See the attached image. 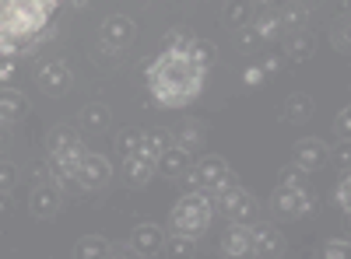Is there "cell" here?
<instances>
[{
	"label": "cell",
	"instance_id": "cell-17",
	"mask_svg": "<svg viewBox=\"0 0 351 259\" xmlns=\"http://www.w3.org/2000/svg\"><path fill=\"white\" fill-rule=\"evenodd\" d=\"M285 53H288V60H313V53H316V36L309 32V28H295L288 39H285Z\"/></svg>",
	"mask_w": 351,
	"mask_h": 259
},
{
	"label": "cell",
	"instance_id": "cell-25",
	"mask_svg": "<svg viewBox=\"0 0 351 259\" xmlns=\"http://www.w3.org/2000/svg\"><path fill=\"white\" fill-rule=\"evenodd\" d=\"M253 25H256V32H260L263 42H267V39H278V36H281V28H285V25H281V14L271 11V8L263 11L260 18H253Z\"/></svg>",
	"mask_w": 351,
	"mask_h": 259
},
{
	"label": "cell",
	"instance_id": "cell-37",
	"mask_svg": "<svg viewBox=\"0 0 351 259\" xmlns=\"http://www.w3.org/2000/svg\"><path fill=\"white\" fill-rule=\"evenodd\" d=\"M334 46L341 53H348V18H337V25H334Z\"/></svg>",
	"mask_w": 351,
	"mask_h": 259
},
{
	"label": "cell",
	"instance_id": "cell-12",
	"mask_svg": "<svg viewBox=\"0 0 351 259\" xmlns=\"http://www.w3.org/2000/svg\"><path fill=\"white\" fill-rule=\"evenodd\" d=\"M285 235L274 224H250V256H281Z\"/></svg>",
	"mask_w": 351,
	"mask_h": 259
},
{
	"label": "cell",
	"instance_id": "cell-10",
	"mask_svg": "<svg viewBox=\"0 0 351 259\" xmlns=\"http://www.w3.org/2000/svg\"><path fill=\"white\" fill-rule=\"evenodd\" d=\"M291 161L302 165L306 172H316V168H324L330 161V148H327V140H319V137H302L291 144Z\"/></svg>",
	"mask_w": 351,
	"mask_h": 259
},
{
	"label": "cell",
	"instance_id": "cell-35",
	"mask_svg": "<svg viewBox=\"0 0 351 259\" xmlns=\"http://www.w3.org/2000/svg\"><path fill=\"white\" fill-rule=\"evenodd\" d=\"M319 256H324V259H344V256H348V238H330V242H324Z\"/></svg>",
	"mask_w": 351,
	"mask_h": 259
},
{
	"label": "cell",
	"instance_id": "cell-28",
	"mask_svg": "<svg viewBox=\"0 0 351 259\" xmlns=\"http://www.w3.org/2000/svg\"><path fill=\"white\" fill-rule=\"evenodd\" d=\"M141 140H144V133L127 126V130L116 133V151H120V154H134V151H141Z\"/></svg>",
	"mask_w": 351,
	"mask_h": 259
},
{
	"label": "cell",
	"instance_id": "cell-6",
	"mask_svg": "<svg viewBox=\"0 0 351 259\" xmlns=\"http://www.w3.org/2000/svg\"><path fill=\"white\" fill-rule=\"evenodd\" d=\"M232 176V168H228V161L221 158V154H204L197 165H190V172H186V179L197 186V189H215V186H221L225 179Z\"/></svg>",
	"mask_w": 351,
	"mask_h": 259
},
{
	"label": "cell",
	"instance_id": "cell-24",
	"mask_svg": "<svg viewBox=\"0 0 351 259\" xmlns=\"http://www.w3.org/2000/svg\"><path fill=\"white\" fill-rule=\"evenodd\" d=\"M306 182H309V172H306L302 165H295V161H288V165L278 172V186H288V189H306Z\"/></svg>",
	"mask_w": 351,
	"mask_h": 259
},
{
	"label": "cell",
	"instance_id": "cell-16",
	"mask_svg": "<svg viewBox=\"0 0 351 259\" xmlns=\"http://www.w3.org/2000/svg\"><path fill=\"white\" fill-rule=\"evenodd\" d=\"M176 148H183V151H197L204 137H208V126H204V120H183V123H176V130L169 133Z\"/></svg>",
	"mask_w": 351,
	"mask_h": 259
},
{
	"label": "cell",
	"instance_id": "cell-38",
	"mask_svg": "<svg viewBox=\"0 0 351 259\" xmlns=\"http://www.w3.org/2000/svg\"><path fill=\"white\" fill-rule=\"evenodd\" d=\"M14 70H18V64L11 60V56H0V84H8L14 77Z\"/></svg>",
	"mask_w": 351,
	"mask_h": 259
},
{
	"label": "cell",
	"instance_id": "cell-19",
	"mask_svg": "<svg viewBox=\"0 0 351 259\" xmlns=\"http://www.w3.org/2000/svg\"><path fill=\"white\" fill-rule=\"evenodd\" d=\"M285 123H309L313 120V112H316V105H313V95H306V92H291L288 98H285Z\"/></svg>",
	"mask_w": 351,
	"mask_h": 259
},
{
	"label": "cell",
	"instance_id": "cell-43",
	"mask_svg": "<svg viewBox=\"0 0 351 259\" xmlns=\"http://www.w3.org/2000/svg\"><path fill=\"white\" fill-rule=\"evenodd\" d=\"M8 148V123H0V151Z\"/></svg>",
	"mask_w": 351,
	"mask_h": 259
},
{
	"label": "cell",
	"instance_id": "cell-14",
	"mask_svg": "<svg viewBox=\"0 0 351 259\" xmlns=\"http://www.w3.org/2000/svg\"><path fill=\"white\" fill-rule=\"evenodd\" d=\"M155 172H162V179H172V182L186 179V172H190V151L169 144V148L155 158Z\"/></svg>",
	"mask_w": 351,
	"mask_h": 259
},
{
	"label": "cell",
	"instance_id": "cell-4",
	"mask_svg": "<svg viewBox=\"0 0 351 259\" xmlns=\"http://www.w3.org/2000/svg\"><path fill=\"white\" fill-rule=\"evenodd\" d=\"M211 204H215V210L221 214V217H228V221H253V214H256V200L236 182V176H228L221 186H215L211 189Z\"/></svg>",
	"mask_w": 351,
	"mask_h": 259
},
{
	"label": "cell",
	"instance_id": "cell-42",
	"mask_svg": "<svg viewBox=\"0 0 351 259\" xmlns=\"http://www.w3.org/2000/svg\"><path fill=\"white\" fill-rule=\"evenodd\" d=\"M11 210V193H0V217Z\"/></svg>",
	"mask_w": 351,
	"mask_h": 259
},
{
	"label": "cell",
	"instance_id": "cell-23",
	"mask_svg": "<svg viewBox=\"0 0 351 259\" xmlns=\"http://www.w3.org/2000/svg\"><path fill=\"white\" fill-rule=\"evenodd\" d=\"M225 21H228V28H243L246 21H253V4L250 0H228L225 4Z\"/></svg>",
	"mask_w": 351,
	"mask_h": 259
},
{
	"label": "cell",
	"instance_id": "cell-5",
	"mask_svg": "<svg viewBox=\"0 0 351 259\" xmlns=\"http://www.w3.org/2000/svg\"><path fill=\"white\" fill-rule=\"evenodd\" d=\"M271 210L281 217V221H299L313 210V196L309 189H288V186H278L271 193Z\"/></svg>",
	"mask_w": 351,
	"mask_h": 259
},
{
	"label": "cell",
	"instance_id": "cell-13",
	"mask_svg": "<svg viewBox=\"0 0 351 259\" xmlns=\"http://www.w3.org/2000/svg\"><path fill=\"white\" fill-rule=\"evenodd\" d=\"M99 32H102V42H106V46L123 49V46H130V42H134L137 25H134V18H127V14H109V18L102 21Z\"/></svg>",
	"mask_w": 351,
	"mask_h": 259
},
{
	"label": "cell",
	"instance_id": "cell-21",
	"mask_svg": "<svg viewBox=\"0 0 351 259\" xmlns=\"http://www.w3.org/2000/svg\"><path fill=\"white\" fill-rule=\"evenodd\" d=\"M81 123H84V130H106L109 123H112V112H109V105L106 102H88L84 109H81Z\"/></svg>",
	"mask_w": 351,
	"mask_h": 259
},
{
	"label": "cell",
	"instance_id": "cell-8",
	"mask_svg": "<svg viewBox=\"0 0 351 259\" xmlns=\"http://www.w3.org/2000/svg\"><path fill=\"white\" fill-rule=\"evenodd\" d=\"M112 179V165L102 158V154H92L84 151L81 154V165H77V182L84 193H95V189H106Z\"/></svg>",
	"mask_w": 351,
	"mask_h": 259
},
{
	"label": "cell",
	"instance_id": "cell-7",
	"mask_svg": "<svg viewBox=\"0 0 351 259\" xmlns=\"http://www.w3.org/2000/svg\"><path fill=\"white\" fill-rule=\"evenodd\" d=\"M36 84H39V92L49 95V98H60L71 92V84H74V74L64 60H46L39 70H36Z\"/></svg>",
	"mask_w": 351,
	"mask_h": 259
},
{
	"label": "cell",
	"instance_id": "cell-9",
	"mask_svg": "<svg viewBox=\"0 0 351 259\" xmlns=\"http://www.w3.org/2000/svg\"><path fill=\"white\" fill-rule=\"evenodd\" d=\"M127 249H130V256L155 259L165 249V232H162L158 224H137L134 232H130V238H127Z\"/></svg>",
	"mask_w": 351,
	"mask_h": 259
},
{
	"label": "cell",
	"instance_id": "cell-27",
	"mask_svg": "<svg viewBox=\"0 0 351 259\" xmlns=\"http://www.w3.org/2000/svg\"><path fill=\"white\" fill-rule=\"evenodd\" d=\"M169 144H172L169 130H148V133H144V140H141V151L148 154V158H158Z\"/></svg>",
	"mask_w": 351,
	"mask_h": 259
},
{
	"label": "cell",
	"instance_id": "cell-2",
	"mask_svg": "<svg viewBox=\"0 0 351 259\" xmlns=\"http://www.w3.org/2000/svg\"><path fill=\"white\" fill-rule=\"evenodd\" d=\"M60 4L64 0H0V56L32 49Z\"/></svg>",
	"mask_w": 351,
	"mask_h": 259
},
{
	"label": "cell",
	"instance_id": "cell-18",
	"mask_svg": "<svg viewBox=\"0 0 351 259\" xmlns=\"http://www.w3.org/2000/svg\"><path fill=\"white\" fill-rule=\"evenodd\" d=\"M221 252L225 256H250V224L232 221L228 232L221 235Z\"/></svg>",
	"mask_w": 351,
	"mask_h": 259
},
{
	"label": "cell",
	"instance_id": "cell-1",
	"mask_svg": "<svg viewBox=\"0 0 351 259\" xmlns=\"http://www.w3.org/2000/svg\"><path fill=\"white\" fill-rule=\"evenodd\" d=\"M144 81H148V95H152L155 105H162V109H186V105H193L200 98L204 81H208V70L186 53L162 49L148 64V70H144Z\"/></svg>",
	"mask_w": 351,
	"mask_h": 259
},
{
	"label": "cell",
	"instance_id": "cell-26",
	"mask_svg": "<svg viewBox=\"0 0 351 259\" xmlns=\"http://www.w3.org/2000/svg\"><path fill=\"white\" fill-rule=\"evenodd\" d=\"M193 32H190V28H169V32H165V46L162 49H172V53H186L190 56V49H193Z\"/></svg>",
	"mask_w": 351,
	"mask_h": 259
},
{
	"label": "cell",
	"instance_id": "cell-39",
	"mask_svg": "<svg viewBox=\"0 0 351 259\" xmlns=\"http://www.w3.org/2000/svg\"><path fill=\"white\" fill-rule=\"evenodd\" d=\"M243 81H246V88H260V84H263V70H260V67L253 64V67H246Z\"/></svg>",
	"mask_w": 351,
	"mask_h": 259
},
{
	"label": "cell",
	"instance_id": "cell-29",
	"mask_svg": "<svg viewBox=\"0 0 351 259\" xmlns=\"http://www.w3.org/2000/svg\"><path fill=\"white\" fill-rule=\"evenodd\" d=\"M334 207H337L341 214L351 210V176H348V168L341 172V179H337V186H334Z\"/></svg>",
	"mask_w": 351,
	"mask_h": 259
},
{
	"label": "cell",
	"instance_id": "cell-33",
	"mask_svg": "<svg viewBox=\"0 0 351 259\" xmlns=\"http://www.w3.org/2000/svg\"><path fill=\"white\" fill-rule=\"evenodd\" d=\"M18 186V165L0 161V193H11Z\"/></svg>",
	"mask_w": 351,
	"mask_h": 259
},
{
	"label": "cell",
	"instance_id": "cell-31",
	"mask_svg": "<svg viewBox=\"0 0 351 259\" xmlns=\"http://www.w3.org/2000/svg\"><path fill=\"white\" fill-rule=\"evenodd\" d=\"M162 252H169V256H190V252H193V238L165 232V249H162Z\"/></svg>",
	"mask_w": 351,
	"mask_h": 259
},
{
	"label": "cell",
	"instance_id": "cell-30",
	"mask_svg": "<svg viewBox=\"0 0 351 259\" xmlns=\"http://www.w3.org/2000/svg\"><path fill=\"white\" fill-rule=\"evenodd\" d=\"M278 14H281V25L291 28V32H295V28H306V21H309V11L299 8V4H288V8L278 11Z\"/></svg>",
	"mask_w": 351,
	"mask_h": 259
},
{
	"label": "cell",
	"instance_id": "cell-32",
	"mask_svg": "<svg viewBox=\"0 0 351 259\" xmlns=\"http://www.w3.org/2000/svg\"><path fill=\"white\" fill-rule=\"evenodd\" d=\"M190 56H193V60H197L204 70H208V67L215 64V46H211L208 39H193V49H190Z\"/></svg>",
	"mask_w": 351,
	"mask_h": 259
},
{
	"label": "cell",
	"instance_id": "cell-20",
	"mask_svg": "<svg viewBox=\"0 0 351 259\" xmlns=\"http://www.w3.org/2000/svg\"><path fill=\"white\" fill-rule=\"evenodd\" d=\"M25 112H28L25 95L4 84V88H0V123H8V126H11V123H18V120L25 116Z\"/></svg>",
	"mask_w": 351,
	"mask_h": 259
},
{
	"label": "cell",
	"instance_id": "cell-34",
	"mask_svg": "<svg viewBox=\"0 0 351 259\" xmlns=\"http://www.w3.org/2000/svg\"><path fill=\"white\" fill-rule=\"evenodd\" d=\"M236 32H239V46H243V49H256V46L263 42V39H260V32H256V25H253V21H246L243 28H236Z\"/></svg>",
	"mask_w": 351,
	"mask_h": 259
},
{
	"label": "cell",
	"instance_id": "cell-36",
	"mask_svg": "<svg viewBox=\"0 0 351 259\" xmlns=\"http://www.w3.org/2000/svg\"><path fill=\"white\" fill-rule=\"evenodd\" d=\"M334 133H337L341 140H351V109H348V105L337 112V120H334Z\"/></svg>",
	"mask_w": 351,
	"mask_h": 259
},
{
	"label": "cell",
	"instance_id": "cell-40",
	"mask_svg": "<svg viewBox=\"0 0 351 259\" xmlns=\"http://www.w3.org/2000/svg\"><path fill=\"white\" fill-rule=\"evenodd\" d=\"M256 67L263 70V77H267V74H278V70H281V60H278V56H263Z\"/></svg>",
	"mask_w": 351,
	"mask_h": 259
},
{
	"label": "cell",
	"instance_id": "cell-22",
	"mask_svg": "<svg viewBox=\"0 0 351 259\" xmlns=\"http://www.w3.org/2000/svg\"><path fill=\"white\" fill-rule=\"evenodd\" d=\"M71 256H77V259H99V256H112V245L102 235H88V238H81L71 249Z\"/></svg>",
	"mask_w": 351,
	"mask_h": 259
},
{
	"label": "cell",
	"instance_id": "cell-41",
	"mask_svg": "<svg viewBox=\"0 0 351 259\" xmlns=\"http://www.w3.org/2000/svg\"><path fill=\"white\" fill-rule=\"evenodd\" d=\"M351 148H348V140L341 144V151H337V161H341V168H348V161H351V154H348Z\"/></svg>",
	"mask_w": 351,
	"mask_h": 259
},
{
	"label": "cell",
	"instance_id": "cell-15",
	"mask_svg": "<svg viewBox=\"0 0 351 259\" xmlns=\"http://www.w3.org/2000/svg\"><path fill=\"white\" fill-rule=\"evenodd\" d=\"M123 179H127V186L144 189V186L155 179V158H148L144 151L123 154Z\"/></svg>",
	"mask_w": 351,
	"mask_h": 259
},
{
	"label": "cell",
	"instance_id": "cell-3",
	"mask_svg": "<svg viewBox=\"0 0 351 259\" xmlns=\"http://www.w3.org/2000/svg\"><path fill=\"white\" fill-rule=\"evenodd\" d=\"M215 217V204H211V193L208 189H190L186 196L176 200V207L169 214V232L172 235H186V238H200L208 232V224Z\"/></svg>",
	"mask_w": 351,
	"mask_h": 259
},
{
	"label": "cell",
	"instance_id": "cell-11",
	"mask_svg": "<svg viewBox=\"0 0 351 259\" xmlns=\"http://www.w3.org/2000/svg\"><path fill=\"white\" fill-rule=\"evenodd\" d=\"M60 204H64V193L56 189L53 182H36L32 186V196H28V207H32V214L39 217V221H49V217H56L60 214Z\"/></svg>",
	"mask_w": 351,
	"mask_h": 259
}]
</instances>
